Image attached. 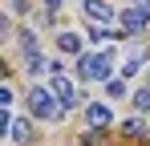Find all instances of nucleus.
I'll list each match as a JSON object with an SVG mask.
<instances>
[{
    "instance_id": "nucleus-14",
    "label": "nucleus",
    "mask_w": 150,
    "mask_h": 146,
    "mask_svg": "<svg viewBox=\"0 0 150 146\" xmlns=\"http://www.w3.org/2000/svg\"><path fill=\"white\" fill-rule=\"evenodd\" d=\"M21 8H25V0H12V12H21Z\"/></svg>"
},
{
    "instance_id": "nucleus-7",
    "label": "nucleus",
    "mask_w": 150,
    "mask_h": 146,
    "mask_svg": "<svg viewBox=\"0 0 150 146\" xmlns=\"http://www.w3.org/2000/svg\"><path fill=\"white\" fill-rule=\"evenodd\" d=\"M28 138H33V126H28L25 118H16L12 122V142H28Z\"/></svg>"
},
{
    "instance_id": "nucleus-12",
    "label": "nucleus",
    "mask_w": 150,
    "mask_h": 146,
    "mask_svg": "<svg viewBox=\"0 0 150 146\" xmlns=\"http://www.w3.org/2000/svg\"><path fill=\"white\" fill-rule=\"evenodd\" d=\"M105 89H110V97H122V94H126V85H122V81H110Z\"/></svg>"
},
{
    "instance_id": "nucleus-4",
    "label": "nucleus",
    "mask_w": 150,
    "mask_h": 146,
    "mask_svg": "<svg viewBox=\"0 0 150 146\" xmlns=\"http://www.w3.org/2000/svg\"><path fill=\"white\" fill-rule=\"evenodd\" d=\"M53 94H57V101H61L65 110H69V106L77 101V94H73V81H69V77H61V73L53 77Z\"/></svg>"
},
{
    "instance_id": "nucleus-15",
    "label": "nucleus",
    "mask_w": 150,
    "mask_h": 146,
    "mask_svg": "<svg viewBox=\"0 0 150 146\" xmlns=\"http://www.w3.org/2000/svg\"><path fill=\"white\" fill-rule=\"evenodd\" d=\"M45 4H57V0H45Z\"/></svg>"
},
{
    "instance_id": "nucleus-13",
    "label": "nucleus",
    "mask_w": 150,
    "mask_h": 146,
    "mask_svg": "<svg viewBox=\"0 0 150 146\" xmlns=\"http://www.w3.org/2000/svg\"><path fill=\"white\" fill-rule=\"evenodd\" d=\"M21 45H25V53H28V49H37V37H33V33H21Z\"/></svg>"
},
{
    "instance_id": "nucleus-8",
    "label": "nucleus",
    "mask_w": 150,
    "mask_h": 146,
    "mask_svg": "<svg viewBox=\"0 0 150 146\" xmlns=\"http://www.w3.org/2000/svg\"><path fill=\"white\" fill-rule=\"evenodd\" d=\"M85 118H89V126H105V122H110V110H105V106H89Z\"/></svg>"
},
{
    "instance_id": "nucleus-1",
    "label": "nucleus",
    "mask_w": 150,
    "mask_h": 146,
    "mask_svg": "<svg viewBox=\"0 0 150 146\" xmlns=\"http://www.w3.org/2000/svg\"><path fill=\"white\" fill-rule=\"evenodd\" d=\"M28 110H33L37 118H49V122H57L65 106H57V94H49V89H28Z\"/></svg>"
},
{
    "instance_id": "nucleus-2",
    "label": "nucleus",
    "mask_w": 150,
    "mask_h": 146,
    "mask_svg": "<svg viewBox=\"0 0 150 146\" xmlns=\"http://www.w3.org/2000/svg\"><path fill=\"white\" fill-rule=\"evenodd\" d=\"M81 77L85 81H110V57L105 53H85L81 57Z\"/></svg>"
},
{
    "instance_id": "nucleus-9",
    "label": "nucleus",
    "mask_w": 150,
    "mask_h": 146,
    "mask_svg": "<svg viewBox=\"0 0 150 146\" xmlns=\"http://www.w3.org/2000/svg\"><path fill=\"white\" fill-rule=\"evenodd\" d=\"M122 134H126V138H142V122H138V118H126L122 122Z\"/></svg>"
},
{
    "instance_id": "nucleus-3",
    "label": "nucleus",
    "mask_w": 150,
    "mask_h": 146,
    "mask_svg": "<svg viewBox=\"0 0 150 146\" xmlns=\"http://www.w3.org/2000/svg\"><path fill=\"white\" fill-rule=\"evenodd\" d=\"M146 21H150L146 4H130V8L122 12V28H126V33H142V28H146Z\"/></svg>"
},
{
    "instance_id": "nucleus-10",
    "label": "nucleus",
    "mask_w": 150,
    "mask_h": 146,
    "mask_svg": "<svg viewBox=\"0 0 150 146\" xmlns=\"http://www.w3.org/2000/svg\"><path fill=\"white\" fill-rule=\"evenodd\" d=\"M134 110H138V114L150 110V89H138V94H134Z\"/></svg>"
},
{
    "instance_id": "nucleus-11",
    "label": "nucleus",
    "mask_w": 150,
    "mask_h": 146,
    "mask_svg": "<svg viewBox=\"0 0 150 146\" xmlns=\"http://www.w3.org/2000/svg\"><path fill=\"white\" fill-rule=\"evenodd\" d=\"M138 65H142V53H134V57H126L122 73H126V77H134V73H138Z\"/></svg>"
},
{
    "instance_id": "nucleus-6",
    "label": "nucleus",
    "mask_w": 150,
    "mask_h": 146,
    "mask_svg": "<svg viewBox=\"0 0 150 146\" xmlns=\"http://www.w3.org/2000/svg\"><path fill=\"white\" fill-rule=\"evenodd\" d=\"M57 49H61V53H69V57H73L77 49H81V37H77V33H61V37H57Z\"/></svg>"
},
{
    "instance_id": "nucleus-5",
    "label": "nucleus",
    "mask_w": 150,
    "mask_h": 146,
    "mask_svg": "<svg viewBox=\"0 0 150 146\" xmlns=\"http://www.w3.org/2000/svg\"><path fill=\"white\" fill-rule=\"evenodd\" d=\"M81 4H85V12H89V16H93V21H114V12H110V4H105V0H81Z\"/></svg>"
}]
</instances>
